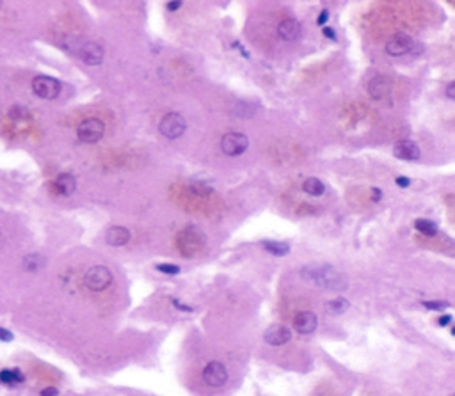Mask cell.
Returning a JSON list of instances; mask_svg holds the SVG:
<instances>
[{
  "mask_svg": "<svg viewBox=\"0 0 455 396\" xmlns=\"http://www.w3.org/2000/svg\"><path fill=\"white\" fill-rule=\"evenodd\" d=\"M301 277L304 281H308L309 284H315V286L324 288V290L342 291L349 286L345 276H342L340 272H336V270L329 265L304 266V268L301 270Z\"/></svg>",
  "mask_w": 455,
  "mask_h": 396,
  "instance_id": "6da1fadb",
  "label": "cell"
},
{
  "mask_svg": "<svg viewBox=\"0 0 455 396\" xmlns=\"http://www.w3.org/2000/svg\"><path fill=\"white\" fill-rule=\"evenodd\" d=\"M84 283L91 291H103L105 288L110 286V283H112V273H110V270L103 265L91 266V268L86 272Z\"/></svg>",
  "mask_w": 455,
  "mask_h": 396,
  "instance_id": "7a4b0ae2",
  "label": "cell"
},
{
  "mask_svg": "<svg viewBox=\"0 0 455 396\" xmlns=\"http://www.w3.org/2000/svg\"><path fill=\"white\" fill-rule=\"evenodd\" d=\"M158 130H160L162 135L165 139H178V137L183 135V132L187 130V121L182 114L176 112H169L162 117L160 125H158Z\"/></svg>",
  "mask_w": 455,
  "mask_h": 396,
  "instance_id": "3957f363",
  "label": "cell"
},
{
  "mask_svg": "<svg viewBox=\"0 0 455 396\" xmlns=\"http://www.w3.org/2000/svg\"><path fill=\"white\" fill-rule=\"evenodd\" d=\"M247 147H249V139L244 133H237V132L226 133L221 140V149L228 157H238V155L245 153Z\"/></svg>",
  "mask_w": 455,
  "mask_h": 396,
  "instance_id": "277c9868",
  "label": "cell"
},
{
  "mask_svg": "<svg viewBox=\"0 0 455 396\" xmlns=\"http://www.w3.org/2000/svg\"><path fill=\"white\" fill-rule=\"evenodd\" d=\"M32 91L43 100H53L61 93V82L52 77L41 75V77H36L32 80Z\"/></svg>",
  "mask_w": 455,
  "mask_h": 396,
  "instance_id": "5b68a950",
  "label": "cell"
},
{
  "mask_svg": "<svg viewBox=\"0 0 455 396\" xmlns=\"http://www.w3.org/2000/svg\"><path fill=\"white\" fill-rule=\"evenodd\" d=\"M103 132H105V125H103L100 119H95V117L82 121L77 128L78 139H80L82 142H89V144L98 142V140L103 137Z\"/></svg>",
  "mask_w": 455,
  "mask_h": 396,
  "instance_id": "8992f818",
  "label": "cell"
},
{
  "mask_svg": "<svg viewBox=\"0 0 455 396\" xmlns=\"http://www.w3.org/2000/svg\"><path fill=\"white\" fill-rule=\"evenodd\" d=\"M203 380L208 384V386H214V387L224 386V382L228 380V372H226L224 364L219 361L208 362L203 370Z\"/></svg>",
  "mask_w": 455,
  "mask_h": 396,
  "instance_id": "52a82bcc",
  "label": "cell"
},
{
  "mask_svg": "<svg viewBox=\"0 0 455 396\" xmlns=\"http://www.w3.org/2000/svg\"><path fill=\"white\" fill-rule=\"evenodd\" d=\"M413 45H414L413 38H409L407 34H402V32H400V34H395L388 43H386V52H388V55H391V57H399V55H404V53L411 52Z\"/></svg>",
  "mask_w": 455,
  "mask_h": 396,
  "instance_id": "ba28073f",
  "label": "cell"
},
{
  "mask_svg": "<svg viewBox=\"0 0 455 396\" xmlns=\"http://www.w3.org/2000/svg\"><path fill=\"white\" fill-rule=\"evenodd\" d=\"M78 55H80V59L84 60L86 64H89V66H98V64H102V60H103V48L98 45V43L88 41L80 46Z\"/></svg>",
  "mask_w": 455,
  "mask_h": 396,
  "instance_id": "9c48e42d",
  "label": "cell"
},
{
  "mask_svg": "<svg viewBox=\"0 0 455 396\" xmlns=\"http://www.w3.org/2000/svg\"><path fill=\"white\" fill-rule=\"evenodd\" d=\"M263 340L272 347H281V345H287L292 340V332L285 325H270L263 334Z\"/></svg>",
  "mask_w": 455,
  "mask_h": 396,
  "instance_id": "30bf717a",
  "label": "cell"
},
{
  "mask_svg": "<svg viewBox=\"0 0 455 396\" xmlns=\"http://www.w3.org/2000/svg\"><path fill=\"white\" fill-rule=\"evenodd\" d=\"M317 325H319V318H317V315L311 311H302L294 318L295 330H297L299 334H304V336L315 332Z\"/></svg>",
  "mask_w": 455,
  "mask_h": 396,
  "instance_id": "8fae6325",
  "label": "cell"
},
{
  "mask_svg": "<svg viewBox=\"0 0 455 396\" xmlns=\"http://www.w3.org/2000/svg\"><path fill=\"white\" fill-rule=\"evenodd\" d=\"M393 155L400 160H407L413 162L420 158V147L413 142V140H402V142L395 144L393 147Z\"/></svg>",
  "mask_w": 455,
  "mask_h": 396,
  "instance_id": "7c38bea8",
  "label": "cell"
},
{
  "mask_svg": "<svg viewBox=\"0 0 455 396\" xmlns=\"http://www.w3.org/2000/svg\"><path fill=\"white\" fill-rule=\"evenodd\" d=\"M368 93L374 100H384L391 93V82L386 77H375L368 84Z\"/></svg>",
  "mask_w": 455,
  "mask_h": 396,
  "instance_id": "4fadbf2b",
  "label": "cell"
},
{
  "mask_svg": "<svg viewBox=\"0 0 455 396\" xmlns=\"http://www.w3.org/2000/svg\"><path fill=\"white\" fill-rule=\"evenodd\" d=\"M299 32H301V25H299V21L294 20V18H287V20L281 21L279 27H277V34H279V38L285 39V41H294V39H297Z\"/></svg>",
  "mask_w": 455,
  "mask_h": 396,
  "instance_id": "5bb4252c",
  "label": "cell"
},
{
  "mask_svg": "<svg viewBox=\"0 0 455 396\" xmlns=\"http://www.w3.org/2000/svg\"><path fill=\"white\" fill-rule=\"evenodd\" d=\"M105 240H107V243H109V246L121 247V246H125V243H128L130 231L126 228H121V226H112V228L107 229Z\"/></svg>",
  "mask_w": 455,
  "mask_h": 396,
  "instance_id": "9a60e30c",
  "label": "cell"
},
{
  "mask_svg": "<svg viewBox=\"0 0 455 396\" xmlns=\"http://www.w3.org/2000/svg\"><path fill=\"white\" fill-rule=\"evenodd\" d=\"M53 185H55V190L61 194V196H71V194L75 192V189H77V179H75V176L64 172V174L57 176Z\"/></svg>",
  "mask_w": 455,
  "mask_h": 396,
  "instance_id": "2e32d148",
  "label": "cell"
},
{
  "mask_svg": "<svg viewBox=\"0 0 455 396\" xmlns=\"http://www.w3.org/2000/svg\"><path fill=\"white\" fill-rule=\"evenodd\" d=\"M262 247L267 253L274 254V256H287L290 253V246L285 242H272V240H263Z\"/></svg>",
  "mask_w": 455,
  "mask_h": 396,
  "instance_id": "e0dca14e",
  "label": "cell"
},
{
  "mask_svg": "<svg viewBox=\"0 0 455 396\" xmlns=\"http://www.w3.org/2000/svg\"><path fill=\"white\" fill-rule=\"evenodd\" d=\"M23 373L20 370H2L0 372V382L7 384V386H18V384H23Z\"/></svg>",
  "mask_w": 455,
  "mask_h": 396,
  "instance_id": "ac0fdd59",
  "label": "cell"
},
{
  "mask_svg": "<svg viewBox=\"0 0 455 396\" xmlns=\"http://www.w3.org/2000/svg\"><path fill=\"white\" fill-rule=\"evenodd\" d=\"M302 189H304L306 194H309V196H313V197L322 196V194L326 192V185H324L319 178H308L304 181V185H302Z\"/></svg>",
  "mask_w": 455,
  "mask_h": 396,
  "instance_id": "d6986e66",
  "label": "cell"
},
{
  "mask_svg": "<svg viewBox=\"0 0 455 396\" xmlns=\"http://www.w3.org/2000/svg\"><path fill=\"white\" fill-rule=\"evenodd\" d=\"M349 300H347V298H343V297H338V298H334V300H329L326 304V309H327V313H329V315H343V313L347 311V309H349Z\"/></svg>",
  "mask_w": 455,
  "mask_h": 396,
  "instance_id": "ffe728a7",
  "label": "cell"
},
{
  "mask_svg": "<svg viewBox=\"0 0 455 396\" xmlns=\"http://www.w3.org/2000/svg\"><path fill=\"white\" fill-rule=\"evenodd\" d=\"M414 228L427 236H434L436 233H438V226H436V222L429 221V219H418V221L414 222Z\"/></svg>",
  "mask_w": 455,
  "mask_h": 396,
  "instance_id": "44dd1931",
  "label": "cell"
},
{
  "mask_svg": "<svg viewBox=\"0 0 455 396\" xmlns=\"http://www.w3.org/2000/svg\"><path fill=\"white\" fill-rule=\"evenodd\" d=\"M254 112H256V107L252 105V103L238 102L237 105H235V114H237L238 117H252Z\"/></svg>",
  "mask_w": 455,
  "mask_h": 396,
  "instance_id": "7402d4cb",
  "label": "cell"
},
{
  "mask_svg": "<svg viewBox=\"0 0 455 396\" xmlns=\"http://www.w3.org/2000/svg\"><path fill=\"white\" fill-rule=\"evenodd\" d=\"M43 263H45V260H43L39 254H27V256L23 258V266L27 270H31V272L39 270L43 266Z\"/></svg>",
  "mask_w": 455,
  "mask_h": 396,
  "instance_id": "603a6c76",
  "label": "cell"
},
{
  "mask_svg": "<svg viewBox=\"0 0 455 396\" xmlns=\"http://www.w3.org/2000/svg\"><path fill=\"white\" fill-rule=\"evenodd\" d=\"M421 304H423V308L431 309V311H443V309L450 308V304L446 300H423Z\"/></svg>",
  "mask_w": 455,
  "mask_h": 396,
  "instance_id": "cb8c5ba5",
  "label": "cell"
},
{
  "mask_svg": "<svg viewBox=\"0 0 455 396\" xmlns=\"http://www.w3.org/2000/svg\"><path fill=\"white\" fill-rule=\"evenodd\" d=\"M190 187H192V190L196 194H210L212 192V187L208 185V183H203V181H192L190 183Z\"/></svg>",
  "mask_w": 455,
  "mask_h": 396,
  "instance_id": "d4e9b609",
  "label": "cell"
},
{
  "mask_svg": "<svg viewBox=\"0 0 455 396\" xmlns=\"http://www.w3.org/2000/svg\"><path fill=\"white\" fill-rule=\"evenodd\" d=\"M157 270L162 273H171V276H175V273H180V266L178 265H169V263H160L157 265Z\"/></svg>",
  "mask_w": 455,
  "mask_h": 396,
  "instance_id": "484cf974",
  "label": "cell"
},
{
  "mask_svg": "<svg viewBox=\"0 0 455 396\" xmlns=\"http://www.w3.org/2000/svg\"><path fill=\"white\" fill-rule=\"evenodd\" d=\"M9 116L14 117V119H20V117H27L29 114H27V110L21 109V107H13V110H11Z\"/></svg>",
  "mask_w": 455,
  "mask_h": 396,
  "instance_id": "4316f807",
  "label": "cell"
},
{
  "mask_svg": "<svg viewBox=\"0 0 455 396\" xmlns=\"http://www.w3.org/2000/svg\"><path fill=\"white\" fill-rule=\"evenodd\" d=\"M395 181H396V185H399L400 189H407V187L411 185V179H409V178H406V176H399V178H396Z\"/></svg>",
  "mask_w": 455,
  "mask_h": 396,
  "instance_id": "83f0119b",
  "label": "cell"
},
{
  "mask_svg": "<svg viewBox=\"0 0 455 396\" xmlns=\"http://www.w3.org/2000/svg\"><path fill=\"white\" fill-rule=\"evenodd\" d=\"M327 20H329V11H327V9L320 11V16H319V20H317V23H319V25H326Z\"/></svg>",
  "mask_w": 455,
  "mask_h": 396,
  "instance_id": "f1b7e54d",
  "label": "cell"
},
{
  "mask_svg": "<svg viewBox=\"0 0 455 396\" xmlns=\"http://www.w3.org/2000/svg\"><path fill=\"white\" fill-rule=\"evenodd\" d=\"M171 302H173V304H175V306H176V308H178V309H180V311H187V313H190V311H192V308H189V306L182 304V302H180V300H178V298H171Z\"/></svg>",
  "mask_w": 455,
  "mask_h": 396,
  "instance_id": "f546056e",
  "label": "cell"
},
{
  "mask_svg": "<svg viewBox=\"0 0 455 396\" xmlns=\"http://www.w3.org/2000/svg\"><path fill=\"white\" fill-rule=\"evenodd\" d=\"M59 394V391L55 389V387H45V389L41 391V396H57Z\"/></svg>",
  "mask_w": 455,
  "mask_h": 396,
  "instance_id": "4dcf8cb0",
  "label": "cell"
},
{
  "mask_svg": "<svg viewBox=\"0 0 455 396\" xmlns=\"http://www.w3.org/2000/svg\"><path fill=\"white\" fill-rule=\"evenodd\" d=\"M0 340L2 341H11L13 340V334H11L9 330H6V329H0Z\"/></svg>",
  "mask_w": 455,
  "mask_h": 396,
  "instance_id": "1f68e13d",
  "label": "cell"
},
{
  "mask_svg": "<svg viewBox=\"0 0 455 396\" xmlns=\"http://www.w3.org/2000/svg\"><path fill=\"white\" fill-rule=\"evenodd\" d=\"M446 96H448L450 100L455 98V82H450L448 87H446Z\"/></svg>",
  "mask_w": 455,
  "mask_h": 396,
  "instance_id": "d6a6232c",
  "label": "cell"
},
{
  "mask_svg": "<svg viewBox=\"0 0 455 396\" xmlns=\"http://www.w3.org/2000/svg\"><path fill=\"white\" fill-rule=\"evenodd\" d=\"M448 323H452V315H443L441 318H439V325L441 327L448 325Z\"/></svg>",
  "mask_w": 455,
  "mask_h": 396,
  "instance_id": "836d02e7",
  "label": "cell"
},
{
  "mask_svg": "<svg viewBox=\"0 0 455 396\" xmlns=\"http://www.w3.org/2000/svg\"><path fill=\"white\" fill-rule=\"evenodd\" d=\"M372 199L375 201V203H379V201L382 199V192L379 189H372Z\"/></svg>",
  "mask_w": 455,
  "mask_h": 396,
  "instance_id": "e575fe53",
  "label": "cell"
},
{
  "mask_svg": "<svg viewBox=\"0 0 455 396\" xmlns=\"http://www.w3.org/2000/svg\"><path fill=\"white\" fill-rule=\"evenodd\" d=\"M182 6H183L182 2H167V6H165V7H167V11H171V13H173V11H178Z\"/></svg>",
  "mask_w": 455,
  "mask_h": 396,
  "instance_id": "d590c367",
  "label": "cell"
},
{
  "mask_svg": "<svg viewBox=\"0 0 455 396\" xmlns=\"http://www.w3.org/2000/svg\"><path fill=\"white\" fill-rule=\"evenodd\" d=\"M324 36H327V38L333 39V41L336 39V34H334V31L331 27H324Z\"/></svg>",
  "mask_w": 455,
  "mask_h": 396,
  "instance_id": "8d00e7d4",
  "label": "cell"
},
{
  "mask_svg": "<svg viewBox=\"0 0 455 396\" xmlns=\"http://www.w3.org/2000/svg\"><path fill=\"white\" fill-rule=\"evenodd\" d=\"M2 246H4V236L0 235V247H2Z\"/></svg>",
  "mask_w": 455,
  "mask_h": 396,
  "instance_id": "74e56055",
  "label": "cell"
},
{
  "mask_svg": "<svg viewBox=\"0 0 455 396\" xmlns=\"http://www.w3.org/2000/svg\"><path fill=\"white\" fill-rule=\"evenodd\" d=\"M0 7H2V2H0Z\"/></svg>",
  "mask_w": 455,
  "mask_h": 396,
  "instance_id": "f35d334b",
  "label": "cell"
}]
</instances>
